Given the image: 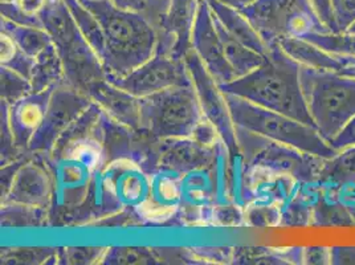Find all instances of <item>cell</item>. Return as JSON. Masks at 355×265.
Masks as SVG:
<instances>
[{"label": "cell", "instance_id": "ba28073f", "mask_svg": "<svg viewBox=\"0 0 355 265\" xmlns=\"http://www.w3.org/2000/svg\"><path fill=\"white\" fill-rule=\"evenodd\" d=\"M236 139L244 166L261 167L275 174L293 178L298 183L317 179L321 157L268 139L237 126Z\"/></svg>", "mask_w": 355, "mask_h": 265}, {"label": "cell", "instance_id": "1f68e13d", "mask_svg": "<svg viewBox=\"0 0 355 265\" xmlns=\"http://www.w3.org/2000/svg\"><path fill=\"white\" fill-rule=\"evenodd\" d=\"M40 208L1 205V225L4 227H32L40 224Z\"/></svg>", "mask_w": 355, "mask_h": 265}, {"label": "cell", "instance_id": "7a4b0ae2", "mask_svg": "<svg viewBox=\"0 0 355 265\" xmlns=\"http://www.w3.org/2000/svg\"><path fill=\"white\" fill-rule=\"evenodd\" d=\"M300 68L279 45H270L264 64L220 88L224 93L314 126L301 87Z\"/></svg>", "mask_w": 355, "mask_h": 265}, {"label": "cell", "instance_id": "8d00e7d4", "mask_svg": "<svg viewBox=\"0 0 355 265\" xmlns=\"http://www.w3.org/2000/svg\"><path fill=\"white\" fill-rule=\"evenodd\" d=\"M336 32L349 31L355 23V0H331Z\"/></svg>", "mask_w": 355, "mask_h": 265}, {"label": "cell", "instance_id": "ab89813d", "mask_svg": "<svg viewBox=\"0 0 355 265\" xmlns=\"http://www.w3.org/2000/svg\"><path fill=\"white\" fill-rule=\"evenodd\" d=\"M8 1H11L33 26L42 27L40 15L46 7L48 0H8Z\"/></svg>", "mask_w": 355, "mask_h": 265}, {"label": "cell", "instance_id": "4316f807", "mask_svg": "<svg viewBox=\"0 0 355 265\" xmlns=\"http://www.w3.org/2000/svg\"><path fill=\"white\" fill-rule=\"evenodd\" d=\"M65 3L69 7L83 36L103 61L105 52L104 33L97 17L81 3V0H65Z\"/></svg>", "mask_w": 355, "mask_h": 265}, {"label": "cell", "instance_id": "f907efd6", "mask_svg": "<svg viewBox=\"0 0 355 265\" xmlns=\"http://www.w3.org/2000/svg\"><path fill=\"white\" fill-rule=\"evenodd\" d=\"M216 1H220V3L227 4V6L235 7L237 10H241V8H243V3H241V0H216Z\"/></svg>", "mask_w": 355, "mask_h": 265}, {"label": "cell", "instance_id": "60d3db41", "mask_svg": "<svg viewBox=\"0 0 355 265\" xmlns=\"http://www.w3.org/2000/svg\"><path fill=\"white\" fill-rule=\"evenodd\" d=\"M193 256L209 263H231L235 250L232 248H191Z\"/></svg>", "mask_w": 355, "mask_h": 265}, {"label": "cell", "instance_id": "681fc988", "mask_svg": "<svg viewBox=\"0 0 355 265\" xmlns=\"http://www.w3.org/2000/svg\"><path fill=\"white\" fill-rule=\"evenodd\" d=\"M338 74L355 78V61H353L352 64H349L347 67H345V68H343L340 72H338Z\"/></svg>", "mask_w": 355, "mask_h": 265}, {"label": "cell", "instance_id": "d4e9b609", "mask_svg": "<svg viewBox=\"0 0 355 265\" xmlns=\"http://www.w3.org/2000/svg\"><path fill=\"white\" fill-rule=\"evenodd\" d=\"M215 19V26L219 32V36L222 39L223 48L225 52V56L234 71L236 72L237 78L250 74L253 69L259 68L261 64L266 62V58L259 55L257 52L252 51L247 48L245 45L241 44L239 40H236L225 27L219 22V19L214 15Z\"/></svg>", "mask_w": 355, "mask_h": 265}, {"label": "cell", "instance_id": "603a6c76", "mask_svg": "<svg viewBox=\"0 0 355 265\" xmlns=\"http://www.w3.org/2000/svg\"><path fill=\"white\" fill-rule=\"evenodd\" d=\"M311 227H355V219L349 207L345 206L333 195V192L320 185V192L313 206Z\"/></svg>", "mask_w": 355, "mask_h": 265}, {"label": "cell", "instance_id": "816d5d0a", "mask_svg": "<svg viewBox=\"0 0 355 265\" xmlns=\"http://www.w3.org/2000/svg\"><path fill=\"white\" fill-rule=\"evenodd\" d=\"M252 1H254V0H241V3H243V7L244 6H247V4H250Z\"/></svg>", "mask_w": 355, "mask_h": 265}, {"label": "cell", "instance_id": "7dc6e473", "mask_svg": "<svg viewBox=\"0 0 355 265\" xmlns=\"http://www.w3.org/2000/svg\"><path fill=\"white\" fill-rule=\"evenodd\" d=\"M112 1L123 10H132V11L145 12V14L148 11V0H112Z\"/></svg>", "mask_w": 355, "mask_h": 265}, {"label": "cell", "instance_id": "74e56055", "mask_svg": "<svg viewBox=\"0 0 355 265\" xmlns=\"http://www.w3.org/2000/svg\"><path fill=\"white\" fill-rule=\"evenodd\" d=\"M55 256V250L49 248H16L14 253L1 256L3 263H40L37 260H48Z\"/></svg>", "mask_w": 355, "mask_h": 265}, {"label": "cell", "instance_id": "836d02e7", "mask_svg": "<svg viewBox=\"0 0 355 265\" xmlns=\"http://www.w3.org/2000/svg\"><path fill=\"white\" fill-rule=\"evenodd\" d=\"M153 257L144 248H107L105 252L104 264H148L153 263Z\"/></svg>", "mask_w": 355, "mask_h": 265}, {"label": "cell", "instance_id": "d590c367", "mask_svg": "<svg viewBox=\"0 0 355 265\" xmlns=\"http://www.w3.org/2000/svg\"><path fill=\"white\" fill-rule=\"evenodd\" d=\"M191 138L202 146L212 148V150H219L224 146L220 132L216 129V126L211 121H208L205 116L195 126Z\"/></svg>", "mask_w": 355, "mask_h": 265}, {"label": "cell", "instance_id": "83f0119b", "mask_svg": "<svg viewBox=\"0 0 355 265\" xmlns=\"http://www.w3.org/2000/svg\"><path fill=\"white\" fill-rule=\"evenodd\" d=\"M150 196L166 206L180 208L183 200V176L171 171L151 174Z\"/></svg>", "mask_w": 355, "mask_h": 265}, {"label": "cell", "instance_id": "30bf717a", "mask_svg": "<svg viewBox=\"0 0 355 265\" xmlns=\"http://www.w3.org/2000/svg\"><path fill=\"white\" fill-rule=\"evenodd\" d=\"M106 78L137 99H145L167 89L193 87V80L184 59L155 52L151 59L123 77Z\"/></svg>", "mask_w": 355, "mask_h": 265}, {"label": "cell", "instance_id": "e0dca14e", "mask_svg": "<svg viewBox=\"0 0 355 265\" xmlns=\"http://www.w3.org/2000/svg\"><path fill=\"white\" fill-rule=\"evenodd\" d=\"M85 93L107 117L133 130L141 129V100L129 92L105 77L90 84Z\"/></svg>", "mask_w": 355, "mask_h": 265}, {"label": "cell", "instance_id": "cb8c5ba5", "mask_svg": "<svg viewBox=\"0 0 355 265\" xmlns=\"http://www.w3.org/2000/svg\"><path fill=\"white\" fill-rule=\"evenodd\" d=\"M0 24L1 31L8 33L14 39L19 49L35 61L40 55H43L48 48L55 45L52 37L43 27L16 24L6 17H1Z\"/></svg>", "mask_w": 355, "mask_h": 265}, {"label": "cell", "instance_id": "ee69618b", "mask_svg": "<svg viewBox=\"0 0 355 265\" xmlns=\"http://www.w3.org/2000/svg\"><path fill=\"white\" fill-rule=\"evenodd\" d=\"M304 264H330V248L324 246L304 248Z\"/></svg>", "mask_w": 355, "mask_h": 265}, {"label": "cell", "instance_id": "484cf974", "mask_svg": "<svg viewBox=\"0 0 355 265\" xmlns=\"http://www.w3.org/2000/svg\"><path fill=\"white\" fill-rule=\"evenodd\" d=\"M65 83V74L56 45L48 48L43 55L36 59L35 69L31 77L33 92L58 87Z\"/></svg>", "mask_w": 355, "mask_h": 265}, {"label": "cell", "instance_id": "ffe728a7", "mask_svg": "<svg viewBox=\"0 0 355 265\" xmlns=\"http://www.w3.org/2000/svg\"><path fill=\"white\" fill-rule=\"evenodd\" d=\"M214 15L219 19V22L225 27L236 40L245 45L259 55L269 58L270 46L266 44V40L260 36V33L252 26L251 22L247 19L240 10L235 7L227 6L216 0H207Z\"/></svg>", "mask_w": 355, "mask_h": 265}, {"label": "cell", "instance_id": "9c48e42d", "mask_svg": "<svg viewBox=\"0 0 355 265\" xmlns=\"http://www.w3.org/2000/svg\"><path fill=\"white\" fill-rule=\"evenodd\" d=\"M184 62L191 76L193 87L196 92L203 116L211 121L220 132L228 154L232 158H241L237 146L236 126L231 117L225 93L208 72L207 68L193 52V49L184 56Z\"/></svg>", "mask_w": 355, "mask_h": 265}, {"label": "cell", "instance_id": "b9f144b4", "mask_svg": "<svg viewBox=\"0 0 355 265\" xmlns=\"http://www.w3.org/2000/svg\"><path fill=\"white\" fill-rule=\"evenodd\" d=\"M330 146L336 151L355 146V116L343 126L338 135L330 142Z\"/></svg>", "mask_w": 355, "mask_h": 265}, {"label": "cell", "instance_id": "7402d4cb", "mask_svg": "<svg viewBox=\"0 0 355 265\" xmlns=\"http://www.w3.org/2000/svg\"><path fill=\"white\" fill-rule=\"evenodd\" d=\"M315 180L330 191L355 185V146L338 150L330 158H322Z\"/></svg>", "mask_w": 355, "mask_h": 265}, {"label": "cell", "instance_id": "f546056e", "mask_svg": "<svg viewBox=\"0 0 355 265\" xmlns=\"http://www.w3.org/2000/svg\"><path fill=\"white\" fill-rule=\"evenodd\" d=\"M245 225L257 228L280 227L282 219V205L252 202L244 207Z\"/></svg>", "mask_w": 355, "mask_h": 265}, {"label": "cell", "instance_id": "c3c4849f", "mask_svg": "<svg viewBox=\"0 0 355 265\" xmlns=\"http://www.w3.org/2000/svg\"><path fill=\"white\" fill-rule=\"evenodd\" d=\"M168 4V0H148V11L146 15L153 20V23L155 24L159 19V16L162 15Z\"/></svg>", "mask_w": 355, "mask_h": 265}, {"label": "cell", "instance_id": "f6af8a7d", "mask_svg": "<svg viewBox=\"0 0 355 265\" xmlns=\"http://www.w3.org/2000/svg\"><path fill=\"white\" fill-rule=\"evenodd\" d=\"M314 11L317 12L321 22L331 32H336V24H334V16H333V7L331 0H311Z\"/></svg>", "mask_w": 355, "mask_h": 265}, {"label": "cell", "instance_id": "4dcf8cb0", "mask_svg": "<svg viewBox=\"0 0 355 265\" xmlns=\"http://www.w3.org/2000/svg\"><path fill=\"white\" fill-rule=\"evenodd\" d=\"M1 101L14 103L33 92L30 80L23 77L15 71L1 65Z\"/></svg>", "mask_w": 355, "mask_h": 265}, {"label": "cell", "instance_id": "7bdbcfd3", "mask_svg": "<svg viewBox=\"0 0 355 265\" xmlns=\"http://www.w3.org/2000/svg\"><path fill=\"white\" fill-rule=\"evenodd\" d=\"M330 264L355 265V246L330 247Z\"/></svg>", "mask_w": 355, "mask_h": 265}, {"label": "cell", "instance_id": "f5cc1de1", "mask_svg": "<svg viewBox=\"0 0 355 265\" xmlns=\"http://www.w3.org/2000/svg\"><path fill=\"white\" fill-rule=\"evenodd\" d=\"M350 32H355V23H354V26H353V27H352V28H350Z\"/></svg>", "mask_w": 355, "mask_h": 265}, {"label": "cell", "instance_id": "d6986e66", "mask_svg": "<svg viewBox=\"0 0 355 265\" xmlns=\"http://www.w3.org/2000/svg\"><path fill=\"white\" fill-rule=\"evenodd\" d=\"M276 45L282 48V52L288 55L301 67L313 69H325L331 72H340L345 67L355 60L340 58L326 52L325 49L309 42L304 37H285L277 40ZM273 45V44H272Z\"/></svg>", "mask_w": 355, "mask_h": 265}, {"label": "cell", "instance_id": "ac0fdd59", "mask_svg": "<svg viewBox=\"0 0 355 265\" xmlns=\"http://www.w3.org/2000/svg\"><path fill=\"white\" fill-rule=\"evenodd\" d=\"M56 87L32 92L16 103H8V119L17 148H28L31 139L44 121L48 105Z\"/></svg>", "mask_w": 355, "mask_h": 265}, {"label": "cell", "instance_id": "f35d334b", "mask_svg": "<svg viewBox=\"0 0 355 265\" xmlns=\"http://www.w3.org/2000/svg\"><path fill=\"white\" fill-rule=\"evenodd\" d=\"M107 248H68L64 260L68 264H92L103 263Z\"/></svg>", "mask_w": 355, "mask_h": 265}, {"label": "cell", "instance_id": "6da1fadb", "mask_svg": "<svg viewBox=\"0 0 355 265\" xmlns=\"http://www.w3.org/2000/svg\"><path fill=\"white\" fill-rule=\"evenodd\" d=\"M81 3L97 17L103 28L106 76L123 77L155 55L159 33L145 12L119 8L112 0Z\"/></svg>", "mask_w": 355, "mask_h": 265}, {"label": "cell", "instance_id": "8992f818", "mask_svg": "<svg viewBox=\"0 0 355 265\" xmlns=\"http://www.w3.org/2000/svg\"><path fill=\"white\" fill-rule=\"evenodd\" d=\"M141 100V130L155 139L189 138L203 118L193 87L167 89Z\"/></svg>", "mask_w": 355, "mask_h": 265}, {"label": "cell", "instance_id": "2e32d148", "mask_svg": "<svg viewBox=\"0 0 355 265\" xmlns=\"http://www.w3.org/2000/svg\"><path fill=\"white\" fill-rule=\"evenodd\" d=\"M53 182L44 167L36 163L19 164L7 190L3 192L1 205H20L44 210L49 206Z\"/></svg>", "mask_w": 355, "mask_h": 265}, {"label": "cell", "instance_id": "d6a6232c", "mask_svg": "<svg viewBox=\"0 0 355 265\" xmlns=\"http://www.w3.org/2000/svg\"><path fill=\"white\" fill-rule=\"evenodd\" d=\"M209 221L219 227H240L245 225L244 207L239 203H219L211 207Z\"/></svg>", "mask_w": 355, "mask_h": 265}, {"label": "cell", "instance_id": "8fae6325", "mask_svg": "<svg viewBox=\"0 0 355 265\" xmlns=\"http://www.w3.org/2000/svg\"><path fill=\"white\" fill-rule=\"evenodd\" d=\"M93 103L87 93L68 84L58 85L51 97L44 121L31 139L32 153H51L60 137Z\"/></svg>", "mask_w": 355, "mask_h": 265}, {"label": "cell", "instance_id": "3957f363", "mask_svg": "<svg viewBox=\"0 0 355 265\" xmlns=\"http://www.w3.org/2000/svg\"><path fill=\"white\" fill-rule=\"evenodd\" d=\"M40 22L56 45L65 84L85 93L90 84L106 77L103 61L83 36L65 0H48Z\"/></svg>", "mask_w": 355, "mask_h": 265}, {"label": "cell", "instance_id": "7c38bea8", "mask_svg": "<svg viewBox=\"0 0 355 265\" xmlns=\"http://www.w3.org/2000/svg\"><path fill=\"white\" fill-rule=\"evenodd\" d=\"M200 0H168L155 27L159 33L157 52L184 59L193 49V32Z\"/></svg>", "mask_w": 355, "mask_h": 265}, {"label": "cell", "instance_id": "44dd1931", "mask_svg": "<svg viewBox=\"0 0 355 265\" xmlns=\"http://www.w3.org/2000/svg\"><path fill=\"white\" fill-rule=\"evenodd\" d=\"M55 164L56 186L61 196L64 198V203H67V206H73V196H77L81 203L85 199L90 178L93 177L94 173L87 164L73 157H67L60 161H55Z\"/></svg>", "mask_w": 355, "mask_h": 265}, {"label": "cell", "instance_id": "bcb514c9", "mask_svg": "<svg viewBox=\"0 0 355 265\" xmlns=\"http://www.w3.org/2000/svg\"><path fill=\"white\" fill-rule=\"evenodd\" d=\"M0 45H1V59L0 62L1 65H7L11 60L15 58L17 51H19V46L16 45L14 39L6 33V32H0Z\"/></svg>", "mask_w": 355, "mask_h": 265}, {"label": "cell", "instance_id": "db71d44e", "mask_svg": "<svg viewBox=\"0 0 355 265\" xmlns=\"http://www.w3.org/2000/svg\"><path fill=\"white\" fill-rule=\"evenodd\" d=\"M1 1H8V0H1Z\"/></svg>", "mask_w": 355, "mask_h": 265}, {"label": "cell", "instance_id": "5b68a950", "mask_svg": "<svg viewBox=\"0 0 355 265\" xmlns=\"http://www.w3.org/2000/svg\"><path fill=\"white\" fill-rule=\"evenodd\" d=\"M225 97L231 117L237 128L321 158H330L336 154V150L326 142L314 126L261 108L234 94L225 93Z\"/></svg>", "mask_w": 355, "mask_h": 265}, {"label": "cell", "instance_id": "4fadbf2b", "mask_svg": "<svg viewBox=\"0 0 355 265\" xmlns=\"http://www.w3.org/2000/svg\"><path fill=\"white\" fill-rule=\"evenodd\" d=\"M193 49L219 85L236 80V72L227 60L207 0H200L199 3L193 32Z\"/></svg>", "mask_w": 355, "mask_h": 265}, {"label": "cell", "instance_id": "e575fe53", "mask_svg": "<svg viewBox=\"0 0 355 265\" xmlns=\"http://www.w3.org/2000/svg\"><path fill=\"white\" fill-rule=\"evenodd\" d=\"M134 210L137 215L144 221H151V223H164L166 221H170L173 216H175L180 208L166 206L161 202L155 200L154 198L148 196L146 200H144Z\"/></svg>", "mask_w": 355, "mask_h": 265}, {"label": "cell", "instance_id": "f1b7e54d", "mask_svg": "<svg viewBox=\"0 0 355 265\" xmlns=\"http://www.w3.org/2000/svg\"><path fill=\"white\" fill-rule=\"evenodd\" d=\"M304 39H308L331 55L355 60V32H321Z\"/></svg>", "mask_w": 355, "mask_h": 265}, {"label": "cell", "instance_id": "5bb4252c", "mask_svg": "<svg viewBox=\"0 0 355 265\" xmlns=\"http://www.w3.org/2000/svg\"><path fill=\"white\" fill-rule=\"evenodd\" d=\"M159 146L155 150L153 173L171 171L179 176H186L198 170L209 169L215 164L219 150L205 148L191 137L158 139Z\"/></svg>", "mask_w": 355, "mask_h": 265}, {"label": "cell", "instance_id": "277c9868", "mask_svg": "<svg viewBox=\"0 0 355 265\" xmlns=\"http://www.w3.org/2000/svg\"><path fill=\"white\" fill-rule=\"evenodd\" d=\"M300 80L313 125L330 144L355 116V78L301 67Z\"/></svg>", "mask_w": 355, "mask_h": 265}, {"label": "cell", "instance_id": "52a82bcc", "mask_svg": "<svg viewBox=\"0 0 355 265\" xmlns=\"http://www.w3.org/2000/svg\"><path fill=\"white\" fill-rule=\"evenodd\" d=\"M240 11L269 46L285 37L331 32L314 11L311 0H254Z\"/></svg>", "mask_w": 355, "mask_h": 265}, {"label": "cell", "instance_id": "9a60e30c", "mask_svg": "<svg viewBox=\"0 0 355 265\" xmlns=\"http://www.w3.org/2000/svg\"><path fill=\"white\" fill-rule=\"evenodd\" d=\"M103 187L110 192L122 207H135L146 200L151 191V176L130 158H119L98 171Z\"/></svg>", "mask_w": 355, "mask_h": 265}]
</instances>
